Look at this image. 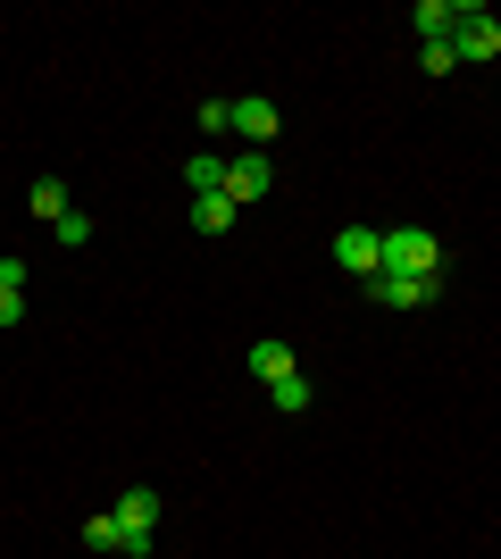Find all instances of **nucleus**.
<instances>
[{"label":"nucleus","instance_id":"1","mask_svg":"<svg viewBox=\"0 0 501 559\" xmlns=\"http://www.w3.org/2000/svg\"><path fill=\"white\" fill-rule=\"evenodd\" d=\"M384 267H393V276L443 284V242H434L427 226H384Z\"/></svg>","mask_w":501,"mask_h":559},{"label":"nucleus","instance_id":"2","mask_svg":"<svg viewBox=\"0 0 501 559\" xmlns=\"http://www.w3.org/2000/svg\"><path fill=\"white\" fill-rule=\"evenodd\" d=\"M334 267L368 284V276L384 267V234H377V226H343V234H334Z\"/></svg>","mask_w":501,"mask_h":559},{"label":"nucleus","instance_id":"3","mask_svg":"<svg viewBox=\"0 0 501 559\" xmlns=\"http://www.w3.org/2000/svg\"><path fill=\"white\" fill-rule=\"evenodd\" d=\"M359 293H368L377 309H427L434 293H443V284H427V276H393V267H377V276L359 284Z\"/></svg>","mask_w":501,"mask_h":559},{"label":"nucleus","instance_id":"4","mask_svg":"<svg viewBox=\"0 0 501 559\" xmlns=\"http://www.w3.org/2000/svg\"><path fill=\"white\" fill-rule=\"evenodd\" d=\"M452 59H501V17H493V9H460Z\"/></svg>","mask_w":501,"mask_h":559},{"label":"nucleus","instance_id":"5","mask_svg":"<svg viewBox=\"0 0 501 559\" xmlns=\"http://www.w3.org/2000/svg\"><path fill=\"white\" fill-rule=\"evenodd\" d=\"M267 185H276V167H267L260 151H242V159H226V201H235V210L267 201Z\"/></svg>","mask_w":501,"mask_h":559},{"label":"nucleus","instance_id":"6","mask_svg":"<svg viewBox=\"0 0 501 559\" xmlns=\"http://www.w3.org/2000/svg\"><path fill=\"white\" fill-rule=\"evenodd\" d=\"M235 134L251 142V151H267V142L285 134V117H276V100H260V93H242V100H235Z\"/></svg>","mask_w":501,"mask_h":559},{"label":"nucleus","instance_id":"7","mask_svg":"<svg viewBox=\"0 0 501 559\" xmlns=\"http://www.w3.org/2000/svg\"><path fill=\"white\" fill-rule=\"evenodd\" d=\"M251 376H260V384H285V376H301L293 343H276V334H267V343H251Z\"/></svg>","mask_w":501,"mask_h":559},{"label":"nucleus","instance_id":"8","mask_svg":"<svg viewBox=\"0 0 501 559\" xmlns=\"http://www.w3.org/2000/svg\"><path fill=\"white\" fill-rule=\"evenodd\" d=\"M409 25H418L427 43H452V34H460V9H452V0H418V9H409Z\"/></svg>","mask_w":501,"mask_h":559},{"label":"nucleus","instance_id":"9","mask_svg":"<svg viewBox=\"0 0 501 559\" xmlns=\"http://www.w3.org/2000/svg\"><path fill=\"white\" fill-rule=\"evenodd\" d=\"M25 318V259H0V326Z\"/></svg>","mask_w":501,"mask_h":559},{"label":"nucleus","instance_id":"10","mask_svg":"<svg viewBox=\"0 0 501 559\" xmlns=\"http://www.w3.org/2000/svg\"><path fill=\"white\" fill-rule=\"evenodd\" d=\"M267 401H276L285 418H310V409H318V384H310V376H285V384H267Z\"/></svg>","mask_w":501,"mask_h":559},{"label":"nucleus","instance_id":"11","mask_svg":"<svg viewBox=\"0 0 501 559\" xmlns=\"http://www.w3.org/2000/svg\"><path fill=\"white\" fill-rule=\"evenodd\" d=\"M25 210L43 217V226H59V217H68V210H75V201H68V185H59V176H43V185L25 192Z\"/></svg>","mask_w":501,"mask_h":559},{"label":"nucleus","instance_id":"12","mask_svg":"<svg viewBox=\"0 0 501 559\" xmlns=\"http://www.w3.org/2000/svg\"><path fill=\"white\" fill-rule=\"evenodd\" d=\"M235 201H226V192H201V201H192V226H201V234H235Z\"/></svg>","mask_w":501,"mask_h":559},{"label":"nucleus","instance_id":"13","mask_svg":"<svg viewBox=\"0 0 501 559\" xmlns=\"http://www.w3.org/2000/svg\"><path fill=\"white\" fill-rule=\"evenodd\" d=\"M118 526H151V535H159V492H151V485L118 492Z\"/></svg>","mask_w":501,"mask_h":559},{"label":"nucleus","instance_id":"14","mask_svg":"<svg viewBox=\"0 0 501 559\" xmlns=\"http://www.w3.org/2000/svg\"><path fill=\"white\" fill-rule=\"evenodd\" d=\"M184 185H192V201H201V192H226V159H217V151L184 159Z\"/></svg>","mask_w":501,"mask_h":559},{"label":"nucleus","instance_id":"15","mask_svg":"<svg viewBox=\"0 0 501 559\" xmlns=\"http://www.w3.org/2000/svg\"><path fill=\"white\" fill-rule=\"evenodd\" d=\"M201 134H235V100H201Z\"/></svg>","mask_w":501,"mask_h":559},{"label":"nucleus","instance_id":"16","mask_svg":"<svg viewBox=\"0 0 501 559\" xmlns=\"http://www.w3.org/2000/svg\"><path fill=\"white\" fill-rule=\"evenodd\" d=\"M50 234H59V242H68V251H75V242H93V217H84V210H68V217H59V226H50Z\"/></svg>","mask_w":501,"mask_h":559}]
</instances>
